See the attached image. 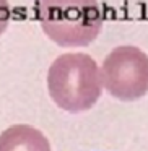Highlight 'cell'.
<instances>
[{
	"label": "cell",
	"mask_w": 148,
	"mask_h": 151,
	"mask_svg": "<svg viewBox=\"0 0 148 151\" xmlns=\"http://www.w3.org/2000/svg\"><path fill=\"white\" fill-rule=\"evenodd\" d=\"M0 151H52L46 135L28 123H15L0 133Z\"/></svg>",
	"instance_id": "4"
},
{
	"label": "cell",
	"mask_w": 148,
	"mask_h": 151,
	"mask_svg": "<svg viewBox=\"0 0 148 151\" xmlns=\"http://www.w3.org/2000/svg\"><path fill=\"white\" fill-rule=\"evenodd\" d=\"M99 73L103 90L119 101H137L148 93V55L135 46L112 49Z\"/></svg>",
	"instance_id": "3"
},
{
	"label": "cell",
	"mask_w": 148,
	"mask_h": 151,
	"mask_svg": "<svg viewBox=\"0 0 148 151\" xmlns=\"http://www.w3.org/2000/svg\"><path fill=\"white\" fill-rule=\"evenodd\" d=\"M8 23H10V5L7 0H0V36L5 33Z\"/></svg>",
	"instance_id": "5"
},
{
	"label": "cell",
	"mask_w": 148,
	"mask_h": 151,
	"mask_svg": "<svg viewBox=\"0 0 148 151\" xmlns=\"http://www.w3.org/2000/svg\"><path fill=\"white\" fill-rule=\"evenodd\" d=\"M37 18L42 31L64 47L88 46L103 28L96 0H41Z\"/></svg>",
	"instance_id": "2"
},
{
	"label": "cell",
	"mask_w": 148,
	"mask_h": 151,
	"mask_svg": "<svg viewBox=\"0 0 148 151\" xmlns=\"http://www.w3.org/2000/svg\"><path fill=\"white\" fill-rule=\"evenodd\" d=\"M47 90L62 110L78 114L91 109L103 94L98 63L83 52L62 54L49 67Z\"/></svg>",
	"instance_id": "1"
}]
</instances>
